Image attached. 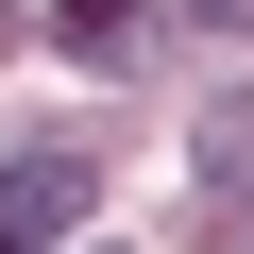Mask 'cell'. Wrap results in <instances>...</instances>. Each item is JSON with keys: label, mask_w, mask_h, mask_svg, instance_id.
<instances>
[{"label": "cell", "mask_w": 254, "mask_h": 254, "mask_svg": "<svg viewBox=\"0 0 254 254\" xmlns=\"http://www.w3.org/2000/svg\"><path fill=\"white\" fill-rule=\"evenodd\" d=\"M187 17H203V34H254V0H187Z\"/></svg>", "instance_id": "obj_4"}, {"label": "cell", "mask_w": 254, "mask_h": 254, "mask_svg": "<svg viewBox=\"0 0 254 254\" xmlns=\"http://www.w3.org/2000/svg\"><path fill=\"white\" fill-rule=\"evenodd\" d=\"M203 203H220V220L254 203V102H220V119H203Z\"/></svg>", "instance_id": "obj_3"}, {"label": "cell", "mask_w": 254, "mask_h": 254, "mask_svg": "<svg viewBox=\"0 0 254 254\" xmlns=\"http://www.w3.org/2000/svg\"><path fill=\"white\" fill-rule=\"evenodd\" d=\"M51 34L85 68H153V17H136V0H51Z\"/></svg>", "instance_id": "obj_2"}, {"label": "cell", "mask_w": 254, "mask_h": 254, "mask_svg": "<svg viewBox=\"0 0 254 254\" xmlns=\"http://www.w3.org/2000/svg\"><path fill=\"white\" fill-rule=\"evenodd\" d=\"M85 203H102V170H85L68 136H51V153H0V254H68Z\"/></svg>", "instance_id": "obj_1"}]
</instances>
